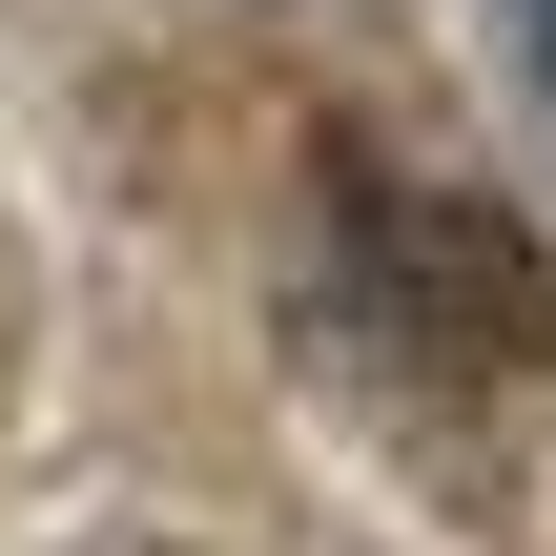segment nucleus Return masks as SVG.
<instances>
[{
  "mask_svg": "<svg viewBox=\"0 0 556 556\" xmlns=\"http://www.w3.org/2000/svg\"><path fill=\"white\" fill-rule=\"evenodd\" d=\"M289 309H309V371H371V392H556V268L516 206L392 165V144H330L309 165V227H289Z\"/></svg>",
  "mask_w": 556,
  "mask_h": 556,
  "instance_id": "obj_1",
  "label": "nucleus"
},
{
  "mask_svg": "<svg viewBox=\"0 0 556 556\" xmlns=\"http://www.w3.org/2000/svg\"><path fill=\"white\" fill-rule=\"evenodd\" d=\"M536 62H556V0H536Z\"/></svg>",
  "mask_w": 556,
  "mask_h": 556,
  "instance_id": "obj_2",
  "label": "nucleus"
}]
</instances>
